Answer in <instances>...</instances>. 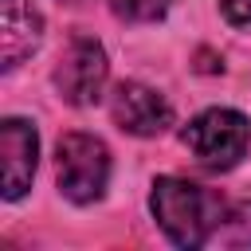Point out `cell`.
Segmentation results:
<instances>
[{
    "instance_id": "1",
    "label": "cell",
    "mask_w": 251,
    "mask_h": 251,
    "mask_svg": "<svg viewBox=\"0 0 251 251\" xmlns=\"http://www.w3.org/2000/svg\"><path fill=\"white\" fill-rule=\"evenodd\" d=\"M149 208H153L161 231L176 247H204V243H212L227 200L184 176H161V180H153Z\"/></svg>"
},
{
    "instance_id": "2",
    "label": "cell",
    "mask_w": 251,
    "mask_h": 251,
    "mask_svg": "<svg viewBox=\"0 0 251 251\" xmlns=\"http://www.w3.org/2000/svg\"><path fill=\"white\" fill-rule=\"evenodd\" d=\"M184 145L192 149V157L212 169V173H227L243 161L247 145H251V122L239 114V110H204L196 114L188 126H184Z\"/></svg>"
},
{
    "instance_id": "3",
    "label": "cell",
    "mask_w": 251,
    "mask_h": 251,
    "mask_svg": "<svg viewBox=\"0 0 251 251\" xmlns=\"http://www.w3.org/2000/svg\"><path fill=\"white\" fill-rule=\"evenodd\" d=\"M59 192L75 204H94L110 180V149L94 133H67L55 145Z\"/></svg>"
},
{
    "instance_id": "4",
    "label": "cell",
    "mask_w": 251,
    "mask_h": 251,
    "mask_svg": "<svg viewBox=\"0 0 251 251\" xmlns=\"http://www.w3.org/2000/svg\"><path fill=\"white\" fill-rule=\"evenodd\" d=\"M106 75H110V63L102 43H94L90 35H75L55 67V86L71 106H94L106 90Z\"/></svg>"
},
{
    "instance_id": "5",
    "label": "cell",
    "mask_w": 251,
    "mask_h": 251,
    "mask_svg": "<svg viewBox=\"0 0 251 251\" xmlns=\"http://www.w3.org/2000/svg\"><path fill=\"white\" fill-rule=\"evenodd\" d=\"M110 118L133 137H157L173 126V106L145 82H122L110 94Z\"/></svg>"
},
{
    "instance_id": "6",
    "label": "cell",
    "mask_w": 251,
    "mask_h": 251,
    "mask_svg": "<svg viewBox=\"0 0 251 251\" xmlns=\"http://www.w3.org/2000/svg\"><path fill=\"white\" fill-rule=\"evenodd\" d=\"M0 153H4V200H20L31 188L35 161H39V137L31 122L4 118L0 122Z\"/></svg>"
},
{
    "instance_id": "7",
    "label": "cell",
    "mask_w": 251,
    "mask_h": 251,
    "mask_svg": "<svg viewBox=\"0 0 251 251\" xmlns=\"http://www.w3.org/2000/svg\"><path fill=\"white\" fill-rule=\"evenodd\" d=\"M43 39V20L31 0H0V67L16 71Z\"/></svg>"
},
{
    "instance_id": "8",
    "label": "cell",
    "mask_w": 251,
    "mask_h": 251,
    "mask_svg": "<svg viewBox=\"0 0 251 251\" xmlns=\"http://www.w3.org/2000/svg\"><path fill=\"white\" fill-rule=\"evenodd\" d=\"M212 243H231V247H247L251 243V200H239V204L224 208V220H220Z\"/></svg>"
},
{
    "instance_id": "9",
    "label": "cell",
    "mask_w": 251,
    "mask_h": 251,
    "mask_svg": "<svg viewBox=\"0 0 251 251\" xmlns=\"http://www.w3.org/2000/svg\"><path fill=\"white\" fill-rule=\"evenodd\" d=\"M110 8H114L118 20H129V24H153V20H161V16L173 8V0H110Z\"/></svg>"
},
{
    "instance_id": "10",
    "label": "cell",
    "mask_w": 251,
    "mask_h": 251,
    "mask_svg": "<svg viewBox=\"0 0 251 251\" xmlns=\"http://www.w3.org/2000/svg\"><path fill=\"white\" fill-rule=\"evenodd\" d=\"M220 8L227 16V24H235V27L251 24V0H220Z\"/></svg>"
}]
</instances>
